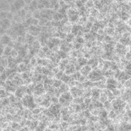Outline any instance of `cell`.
<instances>
[{
  "instance_id": "obj_7",
  "label": "cell",
  "mask_w": 131,
  "mask_h": 131,
  "mask_svg": "<svg viewBox=\"0 0 131 131\" xmlns=\"http://www.w3.org/2000/svg\"><path fill=\"white\" fill-rule=\"evenodd\" d=\"M28 5H29V11L33 12L34 10L38 9V1L37 0H33V1Z\"/></svg>"
},
{
  "instance_id": "obj_1",
  "label": "cell",
  "mask_w": 131,
  "mask_h": 131,
  "mask_svg": "<svg viewBox=\"0 0 131 131\" xmlns=\"http://www.w3.org/2000/svg\"><path fill=\"white\" fill-rule=\"evenodd\" d=\"M12 38L9 34L6 33H3L1 36H0V44L2 46L8 45V44L12 41Z\"/></svg>"
},
{
  "instance_id": "obj_11",
  "label": "cell",
  "mask_w": 131,
  "mask_h": 131,
  "mask_svg": "<svg viewBox=\"0 0 131 131\" xmlns=\"http://www.w3.org/2000/svg\"><path fill=\"white\" fill-rule=\"evenodd\" d=\"M111 92L115 97H120V95H121V91H120V90L118 88H114L113 91H111Z\"/></svg>"
},
{
  "instance_id": "obj_6",
  "label": "cell",
  "mask_w": 131,
  "mask_h": 131,
  "mask_svg": "<svg viewBox=\"0 0 131 131\" xmlns=\"http://www.w3.org/2000/svg\"><path fill=\"white\" fill-rule=\"evenodd\" d=\"M12 47L10 46V45H5L3 48V53H2V55H4L5 57H9L10 56V54H11V52H12Z\"/></svg>"
},
{
  "instance_id": "obj_21",
  "label": "cell",
  "mask_w": 131,
  "mask_h": 131,
  "mask_svg": "<svg viewBox=\"0 0 131 131\" xmlns=\"http://www.w3.org/2000/svg\"><path fill=\"white\" fill-rule=\"evenodd\" d=\"M0 21H1V19H0Z\"/></svg>"
},
{
  "instance_id": "obj_17",
  "label": "cell",
  "mask_w": 131,
  "mask_h": 131,
  "mask_svg": "<svg viewBox=\"0 0 131 131\" xmlns=\"http://www.w3.org/2000/svg\"><path fill=\"white\" fill-rule=\"evenodd\" d=\"M33 1V0H24V2H25V3L26 5H29V4H30L31 2H32Z\"/></svg>"
},
{
  "instance_id": "obj_5",
  "label": "cell",
  "mask_w": 131,
  "mask_h": 131,
  "mask_svg": "<svg viewBox=\"0 0 131 131\" xmlns=\"http://www.w3.org/2000/svg\"><path fill=\"white\" fill-rule=\"evenodd\" d=\"M10 5L7 2L6 0H1L0 1V9H2V11H5L8 12L9 11Z\"/></svg>"
},
{
  "instance_id": "obj_4",
  "label": "cell",
  "mask_w": 131,
  "mask_h": 131,
  "mask_svg": "<svg viewBox=\"0 0 131 131\" xmlns=\"http://www.w3.org/2000/svg\"><path fill=\"white\" fill-rule=\"evenodd\" d=\"M13 6L15 7V11H19V10L22 9L24 8V6H25L26 4L24 2V0H15V2H13Z\"/></svg>"
},
{
  "instance_id": "obj_3",
  "label": "cell",
  "mask_w": 131,
  "mask_h": 131,
  "mask_svg": "<svg viewBox=\"0 0 131 131\" xmlns=\"http://www.w3.org/2000/svg\"><path fill=\"white\" fill-rule=\"evenodd\" d=\"M91 71H92V68L91 67V65H89V64H84V65H83V66L81 67L80 70H79V72H80L81 75L87 77V76L88 75V74Z\"/></svg>"
},
{
  "instance_id": "obj_14",
  "label": "cell",
  "mask_w": 131,
  "mask_h": 131,
  "mask_svg": "<svg viewBox=\"0 0 131 131\" xmlns=\"http://www.w3.org/2000/svg\"><path fill=\"white\" fill-rule=\"evenodd\" d=\"M10 56L14 58H16L17 57L19 56V52H18V50L16 49V48H13L12 50V52H11V54H10Z\"/></svg>"
},
{
  "instance_id": "obj_13",
  "label": "cell",
  "mask_w": 131,
  "mask_h": 131,
  "mask_svg": "<svg viewBox=\"0 0 131 131\" xmlns=\"http://www.w3.org/2000/svg\"><path fill=\"white\" fill-rule=\"evenodd\" d=\"M49 101L51 102V104H57V103H58V97L56 96L53 95L50 97Z\"/></svg>"
},
{
  "instance_id": "obj_15",
  "label": "cell",
  "mask_w": 131,
  "mask_h": 131,
  "mask_svg": "<svg viewBox=\"0 0 131 131\" xmlns=\"http://www.w3.org/2000/svg\"><path fill=\"white\" fill-rule=\"evenodd\" d=\"M123 85L125 88H130V85H131V82H130V78L127 79V80L123 81Z\"/></svg>"
},
{
  "instance_id": "obj_8",
  "label": "cell",
  "mask_w": 131,
  "mask_h": 131,
  "mask_svg": "<svg viewBox=\"0 0 131 131\" xmlns=\"http://www.w3.org/2000/svg\"><path fill=\"white\" fill-rule=\"evenodd\" d=\"M84 6H85L87 9H91L94 8V0H87V1L85 2Z\"/></svg>"
},
{
  "instance_id": "obj_22",
  "label": "cell",
  "mask_w": 131,
  "mask_h": 131,
  "mask_svg": "<svg viewBox=\"0 0 131 131\" xmlns=\"http://www.w3.org/2000/svg\"></svg>"
},
{
  "instance_id": "obj_18",
  "label": "cell",
  "mask_w": 131,
  "mask_h": 131,
  "mask_svg": "<svg viewBox=\"0 0 131 131\" xmlns=\"http://www.w3.org/2000/svg\"><path fill=\"white\" fill-rule=\"evenodd\" d=\"M6 1L9 5H12V4H13V2H15V0H6Z\"/></svg>"
},
{
  "instance_id": "obj_12",
  "label": "cell",
  "mask_w": 131,
  "mask_h": 131,
  "mask_svg": "<svg viewBox=\"0 0 131 131\" xmlns=\"http://www.w3.org/2000/svg\"><path fill=\"white\" fill-rule=\"evenodd\" d=\"M60 80L63 82V83H66V84H68L69 80H70V76L69 75H67V74H65L64 73L63 74V75L61 76V78Z\"/></svg>"
},
{
  "instance_id": "obj_16",
  "label": "cell",
  "mask_w": 131,
  "mask_h": 131,
  "mask_svg": "<svg viewBox=\"0 0 131 131\" xmlns=\"http://www.w3.org/2000/svg\"><path fill=\"white\" fill-rule=\"evenodd\" d=\"M124 58L126 60V61H130L131 60V55H130V51H126V52L125 53V54L123 55Z\"/></svg>"
},
{
  "instance_id": "obj_9",
  "label": "cell",
  "mask_w": 131,
  "mask_h": 131,
  "mask_svg": "<svg viewBox=\"0 0 131 131\" xmlns=\"http://www.w3.org/2000/svg\"><path fill=\"white\" fill-rule=\"evenodd\" d=\"M41 11L39 9H36L32 12V18L34 19H39L41 18Z\"/></svg>"
},
{
  "instance_id": "obj_20",
  "label": "cell",
  "mask_w": 131,
  "mask_h": 131,
  "mask_svg": "<svg viewBox=\"0 0 131 131\" xmlns=\"http://www.w3.org/2000/svg\"><path fill=\"white\" fill-rule=\"evenodd\" d=\"M1 114H2V108L0 107V115H1Z\"/></svg>"
},
{
  "instance_id": "obj_19",
  "label": "cell",
  "mask_w": 131,
  "mask_h": 131,
  "mask_svg": "<svg viewBox=\"0 0 131 131\" xmlns=\"http://www.w3.org/2000/svg\"><path fill=\"white\" fill-rule=\"evenodd\" d=\"M79 1H80V2L82 3V4H84H84H85V2H87V0H79Z\"/></svg>"
},
{
  "instance_id": "obj_10",
  "label": "cell",
  "mask_w": 131,
  "mask_h": 131,
  "mask_svg": "<svg viewBox=\"0 0 131 131\" xmlns=\"http://www.w3.org/2000/svg\"><path fill=\"white\" fill-rule=\"evenodd\" d=\"M62 81L60 80V79H54L53 83H52V86L54 88H58L60 87V85L61 84Z\"/></svg>"
},
{
  "instance_id": "obj_2",
  "label": "cell",
  "mask_w": 131,
  "mask_h": 131,
  "mask_svg": "<svg viewBox=\"0 0 131 131\" xmlns=\"http://www.w3.org/2000/svg\"><path fill=\"white\" fill-rule=\"evenodd\" d=\"M12 26V21L9 20L8 19H3L0 21V28H2L3 30L6 31L7 29H10Z\"/></svg>"
}]
</instances>
